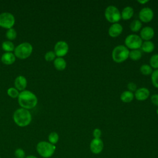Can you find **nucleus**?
Masks as SVG:
<instances>
[{
	"mask_svg": "<svg viewBox=\"0 0 158 158\" xmlns=\"http://www.w3.org/2000/svg\"><path fill=\"white\" fill-rule=\"evenodd\" d=\"M143 43V40L141 37L135 34H131L128 35L125 40V46L128 49H139L141 48Z\"/></svg>",
	"mask_w": 158,
	"mask_h": 158,
	"instance_id": "0eeeda50",
	"label": "nucleus"
},
{
	"mask_svg": "<svg viewBox=\"0 0 158 158\" xmlns=\"http://www.w3.org/2000/svg\"><path fill=\"white\" fill-rule=\"evenodd\" d=\"M141 27H142V23L141 21L139 20H133L130 25V28L131 30L134 32L138 31L141 29Z\"/></svg>",
	"mask_w": 158,
	"mask_h": 158,
	"instance_id": "5701e85b",
	"label": "nucleus"
},
{
	"mask_svg": "<svg viewBox=\"0 0 158 158\" xmlns=\"http://www.w3.org/2000/svg\"><path fill=\"white\" fill-rule=\"evenodd\" d=\"M141 48L143 52L150 53L154 51L155 46L151 41H145L142 43Z\"/></svg>",
	"mask_w": 158,
	"mask_h": 158,
	"instance_id": "6ab92c4d",
	"label": "nucleus"
},
{
	"mask_svg": "<svg viewBox=\"0 0 158 158\" xmlns=\"http://www.w3.org/2000/svg\"><path fill=\"white\" fill-rule=\"evenodd\" d=\"M0 158H1V157H0Z\"/></svg>",
	"mask_w": 158,
	"mask_h": 158,
	"instance_id": "4c0bfd02",
	"label": "nucleus"
},
{
	"mask_svg": "<svg viewBox=\"0 0 158 158\" xmlns=\"http://www.w3.org/2000/svg\"><path fill=\"white\" fill-rule=\"evenodd\" d=\"M151 81L153 86L158 88V69L154 70L151 73Z\"/></svg>",
	"mask_w": 158,
	"mask_h": 158,
	"instance_id": "bb28decb",
	"label": "nucleus"
},
{
	"mask_svg": "<svg viewBox=\"0 0 158 158\" xmlns=\"http://www.w3.org/2000/svg\"><path fill=\"white\" fill-rule=\"evenodd\" d=\"M122 31H123L122 26L118 23H113L110 26L108 30V33L110 36L112 38H116L122 33Z\"/></svg>",
	"mask_w": 158,
	"mask_h": 158,
	"instance_id": "4468645a",
	"label": "nucleus"
},
{
	"mask_svg": "<svg viewBox=\"0 0 158 158\" xmlns=\"http://www.w3.org/2000/svg\"><path fill=\"white\" fill-rule=\"evenodd\" d=\"M33 51V47L30 43L23 42L19 44L14 49V55L22 59L28 57Z\"/></svg>",
	"mask_w": 158,
	"mask_h": 158,
	"instance_id": "39448f33",
	"label": "nucleus"
},
{
	"mask_svg": "<svg viewBox=\"0 0 158 158\" xmlns=\"http://www.w3.org/2000/svg\"><path fill=\"white\" fill-rule=\"evenodd\" d=\"M14 85L17 89L24 91L27 85V81L25 77L22 75L18 76L14 81Z\"/></svg>",
	"mask_w": 158,
	"mask_h": 158,
	"instance_id": "2eb2a0df",
	"label": "nucleus"
},
{
	"mask_svg": "<svg viewBox=\"0 0 158 158\" xmlns=\"http://www.w3.org/2000/svg\"><path fill=\"white\" fill-rule=\"evenodd\" d=\"M142 56V52L139 49H133L129 52V57L133 60H138Z\"/></svg>",
	"mask_w": 158,
	"mask_h": 158,
	"instance_id": "4be33fe9",
	"label": "nucleus"
},
{
	"mask_svg": "<svg viewBox=\"0 0 158 158\" xmlns=\"http://www.w3.org/2000/svg\"><path fill=\"white\" fill-rule=\"evenodd\" d=\"M54 65L57 70H64L67 66V63L62 57H57L54 60Z\"/></svg>",
	"mask_w": 158,
	"mask_h": 158,
	"instance_id": "a211bd4d",
	"label": "nucleus"
},
{
	"mask_svg": "<svg viewBox=\"0 0 158 158\" xmlns=\"http://www.w3.org/2000/svg\"><path fill=\"white\" fill-rule=\"evenodd\" d=\"M140 72L144 75H149L152 73V67L148 64H143L140 67Z\"/></svg>",
	"mask_w": 158,
	"mask_h": 158,
	"instance_id": "b1692460",
	"label": "nucleus"
},
{
	"mask_svg": "<svg viewBox=\"0 0 158 158\" xmlns=\"http://www.w3.org/2000/svg\"><path fill=\"white\" fill-rule=\"evenodd\" d=\"M149 1L148 0H144V1H138V2L141 4H146L147 2H148Z\"/></svg>",
	"mask_w": 158,
	"mask_h": 158,
	"instance_id": "f704fd0d",
	"label": "nucleus"
},
{
	"mask_svg": "<svg viewBox=\"0 0 158 158\" xmlns=\"http://www.w3.org/2000/svg\"><path fill=\"white\" fill-rule=\"evenodd\" d=\"M15 23V17L10 12L0 14V26L5 28H11Z\"/></svg>",
	"mask_w": 158,
	"mask_h": 158,
	"instance_id": "6e6552de",
	"label": "nucleus"
},
{
	"mask_svg": "<svg viewBox=\"0 0 158 158\" xmlns=\"http://www.w3.org/2000/svg\"><path fill=\"white\" fill-rule=\"evenodd\" d=\"M2 48L4 51H6V52H11L12 51H14L15 46L11 41L7 40L4 41L2 43Z\"/></svg>",
	"mask_w": 158,
	"mask_h": 158,
	"instance_id": "412c9836",
	"label": "nucleus"
},
{
	"mask_svg": "<svg viewBox=\"0 0 158 158\" xmlns=\"http://www.w3.org/2000/svg\"><path fill=\"white\" fill-rule=\"evenodd\" d=\"M134 98V94L131 91H125L120 95V99L125 103H129L133 101Z\"/></svg>",
	"mask_w": 158,
	"mask_h": 158,
	"instance_id": "aec40b11",
	"label": "nucleus"
},
{
	"mask_svg": "<svg viewBox=\"0 0 158 158\" xmlns=\"http://www.w3.org/2000/svg\"><path fill=\"white\" fill-rule=\"evenodd\" d=\"M6 38L9 40V41L10 40H14L16 36H17V31H15V30L13 28H9L7 30L6 33Z\"/></svg>",
	"mask_w": 158,
	"mask_h": 158,
	"instance_id": "a878e982",
	"label": "nucleus"
},
{
	"mask_svg": "<svg viewBox=\"0 0 158 158\" xmlns=\"http://www.w3.org/2000/svg\"><path fill=\"white\" fill-rule=\"evenodd\" d=\"M150 94L149 90L144 87L139 88L137 89L135 91V93L134 94V96L136 98V99L138 101H143L146 100Z\"/></svg>",
	"mask_w": 158,
	"mask_h": 158,
	"instance_id": "9b49d317",
	"label": "nucleus"
},
{
	"mask_svg": "<svg viewBox=\"0 0 158 158\" xmlns=\"http://www.w3.org/2000/svg\"><path fill=\"white\" fill-rule=\"evenodd\" d=\"M55 57H56V54L54 51H48L44 55V58L47 61H52L55 59Z\"/></svg>",
	"mask_w": 158,
	"mask_h": 158,
	"instance_id": "c756f323",
	"label": "nucleus"
},
{
	"mask_svg": "<svg viewBox=\"0 0 158 158\" xmlns=\"http://www.w3.org/2000/svg\"><path fill=\"white\" fill-rule=\"evenodd\" d=\"M93 136L94 138H99L101 136V131L99 128H96L93 131Z\"/></svg>",
	"mask_w": 158,
	"mask_h": 158,
	"instance_id": "72a5a7b5",
	"label": "nucleus"
},
{
	"mask_svg": "<svg viewBox=\"0 0 158 158\" xmlns=\"http://www.w3.org/2000/svg\"><path fill=\"white\" fill-rule=\"evenodd\" d=\"M26 158H37L36 156H34L33 155H30V156H28L26 157Z\"/></svg>",
	"mask_w": 158,
	"mask_h": 158,
	"instance_id": "c9c22d12",
	"label": "nucleus"
},
{
	"mask_svg": "<svg viewBox=\"0 0 158 158\" xmlns=\"http://www.w3.org/2000/svg\"><path fill=\"white\" fill-rule=\"evenodd\" d=\"M7 94L12 98H18L19 95V90L15 88L11 87L7 89Z\"/></svg>",
	"mask_w": 158,
	"mask_h": 158,
	"instance_id": "c85d7f7f",
	"label": "nucleus"
},
{
	"mask_svg": "<svg viewBox=\"0 0 158 158\" xmlns=\"http://www.w3.org/2000/svg\"><path fill=\"white\" fill-rule=\"evenodd\" d=\"M156 112H157V115H158V108H157V110H156Z\"/></svg>",
	"mask_w": 158,
	"mask_h": 158,
	"instance_id": "e433bc0d",
	"label": "nucleus"
},
{
	"mask_svg": "<svg viewBox=\"0 0 158 158\" xmlns=\"http://www.w3.org/2000/svg\"><path fill=\"white\" fill-rule=\"evenodd\" d=\"M150 66L152 69H158V54H156L152 55L149 59Z\"/></svg>",
	"mask_w": 158,
	"mask_h": 158,
	"instance_id": "393cba45",
	"label": "nucleus"
},
{
	"mask_svg": "<svg viewBox=\"0 0 158 158\" xmlns=\"http://www.w3.org/2000/svg\"><path fill=\"white\" fill-rule=\"evenodd\" d=\"M69 51V45L64 41H57L54 46V52L58 57H62L65 56Z\"/></svg>",
	"mask_w": 158,
	"mask_h": 158,
	"instance_id": "1a4fd4ad",
	"label": "nucleus"
},
{
	"mask_svg": "<svg viewBox=\"0 0 158 158\" xmlns=\"http://www.w3.org/2000/svg\"><path fill=\"white\" fill-rule=\"evenodd\" d=\"M56 146L47 141H40L37 144L36 150L38 153L43 157L48 158L54 153Z\"/></svg>",
	"mask_w": 158,
	"mask_h": 158,
	"instance_id": "20e7f679",
	"label": "nucleus"
},
{
	"mask_svg": "<svg viewBox=\"0 0 158 158\" xmlns=\"http://www.w3.org/2000/svg\"><path fill=\"white\" fill-rule=\"evenodd\" d=\"M129 49L125 46L118 45L112 51V59L117 63L123 62L129 57Z\"/></svg>",
	"mask_w": 158,
	"mask_h": 158,
	"instance_id": "7ed1b4c3",
	"label": "nucleus"
},
{
	"mask_svg": "<svg viewBox=\"0 0 158 158\" xmlns=\"http://www.w3.org/2000/svg\"><path fill=\"white\" fill-rule=\"evenodd\" d=\"M15 156L17 158H24L25 156V152L23 149L21 148H18L15 151Z\"/></svg>",
	"mask_w": 158,
	"mask_h": 158,
	"instance_id": "7c9ffc66",
	"label": "nucleus"
},
{
	"mask_svg": "<svg viewBox=\"0 0 158 158\" xmlns=\"http://www.w3.org/2000/svg\"><path fill=\"white\" fill-rule=\"evenodd\" d=\"M48 140L50 143L54 144L57 143L59 140V135L56 132H51L48 136Z\"/></svg>",
	"mask_w": 158,
	"mask_h": 158,
	"instance_id": "cd10ccee",
	"label": "nucleus"
},
{
	"mask_svg": "<svg viewBox=\"0 0 158 158\" xmlns=\"http://www.w3.org/2000/svg\"><path fill=\"white\" fill-rule=\"evenodd\" d=\"M15 60V56L12 52H5L1 56V61L6 65L12 64Z\"/></svg>",
	"mask_w": 158,
	"mask_h": 158,
	"instance_id": "dca6fc26",
	"label": "nucleus"
},
{
	"mask_svg": "<svg viewBox=\"0 0 158 158\" xmlns=\"http://www.w3.org/2000/svg\"><path fill=\"white\" fill-rule=\"evenodd\" d=\"M14 122L19 127H23L28 125L32 119L31 113L28 109L20 108L17 109L13 114Z\"/></svg>",
	"mask_w": 158,
	"mask_h": 158,
	"instance_id": "f03ea898",
	"label": "nucleus"
},
{
	"mask_svg": "<svg viewBox=\"0 0 158 158\" xmlns=\"http://www.w3.org/2000/svg\"><path fill=\"white\" fill-rule=\"evenodd\" d=\"M154 17V12L149 7H144L139 12V19L140 21L148 23L151 22Z\"/></svg>",
	"mask_w": 158,
	"mask_h": 158,
	"instance_id": "9d476101",
	"label": "nucleus"
},
{
	"mask_svg": "<svg viewBox=\"0 0 158 158\" xmlns=\"http://www.w3.org/2000/svg\"><path fill=\"white\" fill-rule=\"evenodd\" d=\"M151 100L154 105L158 107V94H152L151 97Z\"/></svg>",
	"mask_w": 158,
	"mask_h": 158,
	"instance_id": "473e14b6",
	"label": "nucleus"
},
{
	"mask_svg": "<svg viewBox=\"0 0 158 158\" xmlns=\"http://www.w3.org/2000/svg\"><path fill=\"white\" fill-rule=\"evenodd\" d=\"M127 88H128V89H129L128 91H131V92H132V91H136V90L137 89L136 85L135 83H133V82H130V83H128V85H127Z\"/></svg>",
	"mask_w": 158,
	"mask_h": 158,
	"instance_id": "2f4dec72",
	"label": "nucleus"
},
{
	"mask_svg": "<svg viewBox=\"0 0 158 158\" xmlns=\"http://www.w3.org/2000/svg\"><path fill=\"white\" fill-rule=\"evenodd\" d=\"M103 148V143L100 138H94L90 143V149L94 154L101 152Z\"/></svg>",
	"mask_w": 158,
	"mask_h": 158,
	"instance_id": "ddd939ff",
	"label": "nucleus"
},
{
	"mask_svg": "<svg viewBox=\"0 0 158 158\" xmlns=\"http://www.w3.org/2000/svg\"><path fill=\"white\" fill-rule=\"evenodd\" d=\"M104 16L108 22L112 23H117L122 19L120 12L114 6H109L106 9Z\"/></svg>",
	"mask_w": 158,
	"mask_h": 158,
	"instance_id": "423d86ee",
	"label": "nucleus"
},
{
	"mask_svg": "<svg viewBox=\"0 0 158 158\" xmlns=\"http://www.w3.org/2000/svg\"><path fill=\"white\" fill-rule=\"evenodd\" d=\"M18 102L22 108L30 109L36 106L38 99L33 92L29 90H24L19 93Z\"/></svg>",
	"mask_w": 158,
	"mask_h": 158,
	"instance_id": "f257e3e1",
	"label": "nucleus"
},
{
	"mask_svg": "<svg viewBox=\"0 0 158 158\" xmlns=\"http://www.w3.org/2000/svg\"><path fill=\"white\" fill-rule=\"evenodd\" d=\"M154 36V30L151 27H145L141 30L140 37L142 40L150 41Z\"/></svg>",
	"mask_w": 158,
	"mask_h": 158,
	"instance_id": "f8f14e48",
	"label": "nucleus"
},
{
	"mask_svg": "<svg viewBox=\"0 0 158 158\" xmlns=\"http://www.w3.org/2000/svg\"><path fill=\"white\" fill-rule=\"evenodd\" d=\"M134 14V10L130 6H127L124 7L121 12V18L123 20H128L130 19Z\"/></svg>",
	"mask_w": 158,
	"mask_h": 158,
	"instance_id": "f3484780",
	"label": "nucleus"
}]
</instances>
